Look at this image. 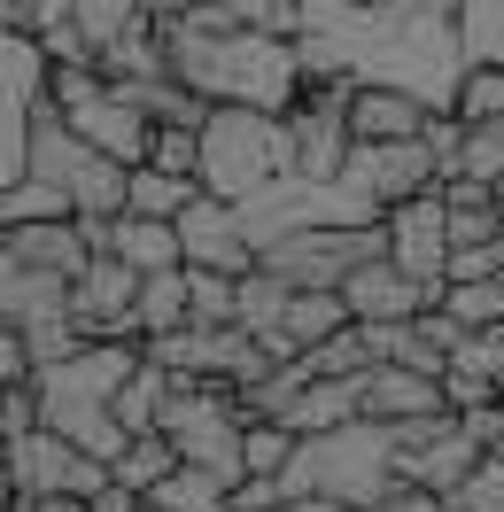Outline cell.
Instances as JSON below:
<instances>
[{"label":"cell","instance_id":"cell-1","mask_svg":"<svg viewBox=\"0 0 504 512\" xmlns=\"http://www.w3.org/2000/svg\"><path fill=\"white\" fill-rule=\"evenodd\" d=\"M295 47H303L311 78L404 86L427 109H458V94H466L458 0H303Z\"/></svg>","mask_w":504,"mask_h":512},{"label":"cell","instance_id":"cell-2","mask_svg":"<svg viewBox=\"0 0 504 512\" xmlns=\"http://www.w3.org/2000/svg\"><path fill=\"white\" fill-rule=\"evenodd\" d=\"M163 47H171V70L187 78L210 109H272L287 117L295 101L311 94V63L295 39L272 32H210V24H163Z\"/></svg>","mask_w":504,"mask_h":512},{"label":"cell","instance_id":"cell-3","mask_svg":"<svg viewBox=\"0 0 504 512\" xmlns=\"http://www.w3.org/2000/svg\"><path fill=\"white\" fill-rule=\"evenodd\" d=\"M148 342H86V350L55 357V365H32V388H39V427L70 435L78 450H94L117 466V450L132 443L125 419H117V388L140 373Z\"/></svg>","mask_w":504,"mask_h":512},{"label":"cell","instance_id":"cell-4","mask_svg":"<svg viewBox=\"0 0 504 512\" xmlns=\"http://www.w3.org/2000/svg\"><path fill=\"white\" fill-rule=\"evenodd\" d=\"M396 481H404V466H396V427L349 419V427H326V435H303V443H295L280 489H287V505H295V497H334V505L373 512Z\"/></svg>","mask_w":504,"mask_h":512},{"label":"cell","instance_id":"cell-5","mask_svg":"<svg viewBox=\"0 0 504 512\" xmlns=\"http://www.w3.org/2000/svg\"><path fill=\"white\" fill-rule=\"evenodd\" d=\"M194 179L218 202H249L272 179H295L287 117H272V109H210V125H202V171Z\"/></svg>","mask_w":504,"mask_h":512},{"label":"cell","instance_id":"cell-6","mask_svg":"<svg viewBox=\"0 0 504 512\" xmlns=\"http://www.w3.org/2000/svg\"><path fill=\"white\" fill-rule=\"evenodd\" d=\"M163 435L179 443L187 466L218 474L225 489L249 481V419L233 404V381H202V373H171V396H163Z\"/></svg>","mask_w":504,"mask_h":512},{"label":"cell","instance_id":"cell-7","mask_svg":"<svg viewBox=\"0 0 504 512\" xmlns=\"http://www.w3.org/2000/svg\"><path fill=\"white\" fill-rule=\"evenodd\" d=\"M47 101L70 117L78 140H94L101 156H117L125 171H140L148 148H156V117H148L101 63H47Z\"/></svg>","mask_w":504,"mask_h":512},{"label":"cell","instance_id":"cell-8","mask_svg":"<svg viewBox=\"0 0 504 512\" xmlns=\"http://www.w3.org/2000/svg\"><path fill=\"white\" fill-rule=\"evenodd\" d=\"M24 171L55 179V187L78 202V218H117L125 194H132V171L117 156H101L94 140H78L55 101H39V109H32V156H24Z\"/></svg>","mask_w":504,"mask_h":512},{"label":"cell","instance_id":"cell-9","mask_svg":"<svg viewBox=\"0 0 504 512\" xmlns=\"http://www.w3.org/2000/svg\"><path fill=\"white\" fill-rule=\"evenodd\" d=\"M388 256V218L380 225H303V233H280L264 264L280 272L287 288H342L357 264Z\"/></svg>","mask_w":504,"mask_h":512},{"label":"cell","instance_id":"cell-10","mask_svg":"<svg viewBox=\"0 0 504 512\" xmlns=\"http://www.w3.org/2000/svg\"><path fill=\"white\" fill-rule=\"evenodd\" d=\"M8 474H16V497H86L94 505L101 489L117 481V466L94 458V450H78L55 427H24V435H8Z\"/></svg>","mask_w":504,"mask_h":512},{"label":"cell","instance_id":"cell-11","mask_svg":"<svg viewBox=\"0 0 504 512\" xmlns=\"http://www.w3.org/2000/svg\"><path fill=\"white\" fill-rule=\"evenodd\" d=\"M47 101V47L24 39L8 16H0V194L24 179V156H32V109Z\"/></svg>","mask_w":504,"mask_h":512},{"label":"cell","instance_id":"cell-12","mask_svg":"<svg viewBox=\"0 0 504 512\" xmlns=\"http://www.w3.org/2000/svg\"><path fill=\"white\" fill-rule=\"evenodd\" d=\"M489 458V443L473 435L458 412H435V419H411V427H396V466H404V481H419V489H435V497H450L458 481L473 474Z\"/></svg>","mask_w":504,"mask_h":512},{"label":"cell","instance_id":"cell-13","mask_svg":"<svg viewBox=\"0 0 504 512\" xmlns=\"http://www.w3.org/2000/svg\"><path fill=\"white\" fill-rule=\"evenodd\" d=\"M388 256L404 264L411 280L450 288V256H458V241H450V202H442V187H427V194H411V202L388 210Z\"/></svg>","mask_w":504,"mask_h":512},{"label":"cell","instance_id":"cell-14","mask_svg":"<svg viewBox=\"0 0 504 512\" xmlns=\"http://www.w3.org/2000/svg\"><path fill=\"white\" fill-rule=\"evenodd\" d=\"M342 303H349L357 326H404V319H419V311H435L442 288L411 280L396 256H373V264H357V272L342 280Z\"/></svg>","mask_w":504,"mask_h":512},{"label":"cell","instance_id":"cell-15","mask_svg":"<svg viewBox=\"0 0 504 512\" xmlns=\"http://www.w3.org/2000/svg\"><path fill=\"white\" fill-rule=\"evenodd\" d=\"M179 241H187V264H210V272H233V280L264 264V249L249 241L241 210H233V202H218V194H202L187 218H179Z\"/></svg>","mask_w":504,"mask_h":512},{"label":"cell","instance_id":"cell-16","mask_svg":"<svg viewBox=\"0 0 504 512\" xmlns=\"http://www.w3.org/2000/svg\"><path fill=\"white\" fill-rule=\"evenodd\" d=\"M357 381H365V419H380V427H411V419L450 412V388H442V373H411V365L373 357Z\"/></svg>","mask_w":504,"mask_h":512},{"label":"cell","instance_id":"cell-17","mask_svg":"<svg viewBox=\"0 0 504 512\" xmlns=\"http://www.w3.org/2000/svg\"><path fill=\"white\" fill-rule=\"evenodd\" d=\"M427 125H435V109L419 94H404V86H357V94H349V140H365V148H380V140H419Z\"/></svg>","mask_w":504,"mask_h":512},{"label":"cell","instance_id":"cell-18","mask_svg":"<svg viewBox=\"0 0 504 512\" xmlns=\"http://www.w3.org/2000/svg\"><path fill=\"white\" fill-rule=\"evenodd\" d=\"M8 256H16V264H39V272H55V280H78L86 256H94V233H86V218L8 225Z\"/></svg>","mask_w":504,"mask_h":512},{"label":"cell","instance_id":"cell-19","mask_svg":"<svg viewBox=\"0 0 504 512\" xmlns=\"http://www.w3.org/2000/svg\"><path fill=\"white\" fill-rule=\"evenodd\" d=\"M342 326H357L349 319V303H342V288H295V303H287V319H280V334L264 342V350L280 357H303V350H318V342H334Z\"/></svg>","mask_w":504,"mask_h":512},{"label":"cell","instance_id":"cell-20","mask_svg":"<svg viewBox=\"0 0 504 512\" xmlns=\"http://www.w3.org/2000/svg\"><path fill=\"white\" fill-rule=\"evenodd\" d=\"M109 249L125 256L132 272H179V264H187L179 218H140V210H117V218H109Z\"/></svg>","mask_w":504,"mask_h":512},{"label":"cell","instance_id":"cell-21","mask_svg":"<svg viewBox=\"0 0 504 512\" xmlns=\"http://www.w3.org/2000/svg\"><path fill=\"white\" fill-rule=\"evenodd\" d=\"M349 419H365V381H357V373H342V381H311L295 404H287L280 427H295V435H326V427H349Z\"/></svg>","mask_w":504,"mask_h":512},{"label":"cell","instance_id":"cell-22","mask_svg":"<svg viewBox=\"0 0 504 512\" xmlns=\"http://www.w3.org/2000/svg\"><path fill=\"white\" fill-rule=\"evenodd\" d=\"M132 319H140V334H148V342H156V334H179V326L194 319L187 264H179V272H148V280H140V303H132Z\"/></svg>","mask_w":504,"mask_h":512},{"label":"cell","instance_id":"cell-23","mask_svg":"<svg viewBox=\"0 0 504 512\" xmlns=\"http://www.w3.org/2000/svg\"><path fill=\"white\" fill-rule=\"evenodd\" d=\"M194 202H202V179H179V171H156V163H140L125 194V210H140V218H187Z\"/></svg>","mask_w":504,"mask_h":512},{"label":"cell","instance_id":"cell-24","mask_svg":"<svg viewBox=\"0 0 504 512\" xmlns=\"http://www.w3.org/2000/svg\"><path fill=\"white\" fill-rule=\"evenodd\" d=\"M70 24L86 32V47H94V55H109L117 39H132L140 24H156V16H148L140 0H70Z\"/></svg>","mask_w":504,"mask_h":512},{"label":"cell","instance_id":"cell-25","mask_svg":"<svg viewBox=\"0 0 504 512\" xmlns=\"http://www.w3.org/2000/svg\"><path fill=\"white\" fill-rule=\"evenodd\" d=\"M163 396H171V365L140 357V373L117 388V419H125V435H156V427H163Z\"/></svg>","mask_w":504,"mask_h":512},{"label":"cell","instance_id":"cell-26","mask_svg":"<svg viewBox=\"0 0 504 512\" xmlns=\"http://www.w3.org/2000/svg\"><path fill=\"white\" fill-rule=\"evenodd\" d=\"M287 303H295V288H287L272 264H256V272H241V326H249L256 342H272L287 319Z\"/></svg>","mask_w":504,"mask_h":512},{"label":"cell","instance_id":"cell-27","mask_svg":"<svg viewBox=\"0 0 504 512\" xmlns=\"http://www.w3.org/2000/svg\"><path fill=\"white\" fill-rule=\"evenodd\" d=\"M458 47H466V70L504 63V0H458Z\"/></svg>","mask_w":504,"mask_h":512},{"label":"cell","instance_id":"cell-28","mask_svg":"<svg viewBox=\"0 0 504 512\" xmlns=\"http://www.w3.org/2000/svg\"><path fill=\"white\" fill-rule=\"evenodd\" d=\"M148 505H163V512H233V489H225L218 474H202V466H179V474H163L156 489H148Z\"/></svg>","mask_w":504,"mask_h":512},{"label":"cell","instance_id":"cell-29","mask_svg":"<svg viewBox=\"0 0 504 512\" xmlns=\"http://www.w3.org/2000/svg\"><path fill=\"white\" fill-rule=\"evenodd\" d=\"M47 218H78V202H70L55 179H39V171H24L16 187L0 194V225H47Z\"/></svg>","mask_w":504,"mask_h":512},{"label":"cell","instance_id":"cell-30","mask_svg":"<svg viewBox=\"0 0 504 512\" xmlns=\"http://www.w3.org/2000/svg\"><path fill=\"white\" fill-rule=\"evenodd\" d=\"M179 466H187V458H179V443H171V435H132L125 450H117V481H125V489H140V497H148V489H156L163 474H179Z\"/></svg>","mask_w":504,"mask_h":512},{"label":"cell","instance_id":"cell-31","mask_svg":"<svg viewBox=\"0 0 504 512\" xmlns=\"http://www.w3.org/2000/svg\"><path fill=\"white\" fill-rule=\"evenodd\" d=\"M187 295H194V319L187 326H241V280H233V272L187 264Z\"/></svg>","mask_w":504,"mask_h":512},{"label":"cell","instance_id":"cell-32","mask_svg":"<svg viewBox=\"0 0 504 512\" xmlns=\"http://www.w3.org/2000/svg\"><path fill=\"white\" fill-rule=\"evenodd\" d=\"M458 171L504 187V117H473V125H466V140H458Z\"/></svg>","mask_w":504,"mask_h":512},{"label":"cell","instance_id":"cell-33","mask_svg":"<svg viewBox=\"0 0 504 512\" xmlns=\"http://www.w3.org/2000/svg\"><path fill=\"white\" fill-rule=\"evenodd\" d=\"M295 427H280V419H249V474L256 481H280L287 474V458H295Z\"/></svg>","mask_w":504,"mask_h":512},{"label":"cell","instance_id":"cell-34","mask_svg":"<svg viewBox=\"0 0 504 512\" xmlns=\"http://www.w3.org/2000/svg\"><path fill=\"white\" fill-rule=\"evenodd\" d=\"M450 512H504V450H489V458L450 489Z\"/></svg>","mask_w":504,"mask_h":512},{"label":"cell","instance_id":"cell-35","mask_svg":"<svg viewBox=\"0 0 504 512\" xmlns=\"http://www.w3.org/2000/svg\"><path fill=\"white\" fill-rule=\"evenodd\" d=\"M148 163H156V171H179V179H194V171H202V132H187V125H156V148H148Z\"/></svg>","mask_w":504,"mask_h":512},{"label":"cell","instance_id":"cell-36","mask_svg":"<svg viewBox=\"0 0 504 512\" xmlns=\"http://www.w3.org/2000/svg\"><path fill=\"white\" fill-rule=\"evenodd\" d=\"M458 117H504V63L497 70H466V94H458Z\"/></svg>","mask_w":504,"mask_h":512},{"label":"cell","instance_id":"cell-37","mask_svg":"<svg viewBox=\"0 0 504 512\" xmlns=\"http://www.w3.org/2000/svg\"><path fill=\"white\" fill-rule=\"evenodd\" d=\"M16 381H32V342L0 319V388H16Z\"/></svg>","mask_w":504,"mask_h":512},{"label":"cell","instance_id":"cell-38","mask_svg":"<svg viewBox=\"0 0 504 512\" xmlns=\"http://www.w3.org/2000/svg\"><path fill=\"white\" fill-rule=\"evenodd\" d=\"M373 512H450V497H435V489H419V481H396L388 497H380Z\"/></svg>","mask_w":504,"mask_h":512},{"label":"cell","instance_id":"cell-39","mask_svg":"<svg viewBox=\"0 0 504 512\" xmlns=\"http://www.w3.org/2000/svg\"><path fill=\"white\" fill-rule=\"evenodd\" d=\"M16 512H86V497H16Z\"/></svg>","mask_w":504,"mask_h":512},{"label":"cell","instance_id":"cell-40","mask_svg":"<svg viewBox=\"0 0 504 512\" xmlns=\"http://www.w3.org/2000/svg\"><path fill=\"white\" fill-rule=\"evenodd\" d=\"M140 8H148V16H156V24H179V16H194V8H202V0H140Z\"/></svg>","mask_w":504,"mask_h":512},{"label":"cell","instance_id":"cell-41","mask_svg":"<svg viewBox=\"0 0 504 512\" xmlns=\"http://www.w3.org/2000/svg\"><path fill=\"white\" fill-rule=\"evenodd\" d=\"M287 512H357V505H334V497H295Z\"/></svg>","mask_w":504,"mask_h":512},{"label":"cell","instance_id":"cell-42","mask_svg":"<svg viewBox=\"0 0 504 512\" xmlns=\"http://www.w3.org/2000/svg\"><path fill=\"white\" fill-rule=\"evenodd\" d=\"M0 443H8V388H0Z\"/></svg>","mask_w":504,"mask_h":512},{"label":"cell","instance_id":"cell-43","mask_svg":"<svg viewBox=\"0 0 504 512\" xmlns=\"http://www.w3.org/2000/svg\"><path fill=\"white\" fill-rule=\"evenodd\" d=\"M132 512H163V505H148V497H140V505H132Z\"/></svg>","mask_w":504,"mask_h":512},{"label":"cell","instance_id":"cell-44","mask_svg":"<svg viewBox=\"0 0 504 512\" xmlns=\"http://www.w3.org/2000/svg\"><path fill=\"white\" fill-rule=\"evenodd\" d=\"M0 450H8V443H0Z\"/></svg>","mask_w":504,"mask_h":512}]
</instances>
